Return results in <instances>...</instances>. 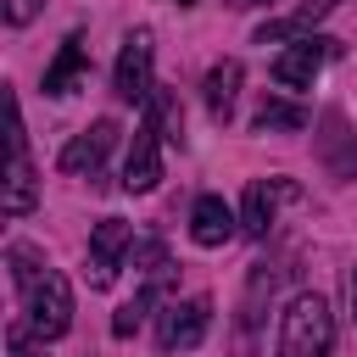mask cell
Segmentation results:
<instances>
[{
  "label": "cell",
  "instance_id": "cell-14",
  "mask_svg": "<svg viewBox=\"0 0 357 357\" xmlns=\"http://www.w3.org/2000/svg\"><path fill=\"white\" fill-rule=\"evenodd\" d=\"M234 95H240V61L229 56V61H218L206 73V112H212V123L234 117Z\"/></svg>",
  "mask_w": 357,
  "mask_h": 357
},
{
  "label": "cell",
  "instance_id": "cell-21",
  "mask_svg": "<svg viewBox=\"0 0 357 357\" xmlns=\"http://www.w3.org/2000/svg\"><path fill=\"white\" fill-rule=\"evenodd\" d=\"M351 312H357V268H351Z\"/></svg>",
  "mask_w": 357,
  "mask_h": 357
},
{
  "label": "cell",
  "instance_id": "cell-15",
  "mask_svg": "<svg viewBox=\"0 0 357 357\" xmlns=\"http://www.w3.org/2000/svg\"><path fill=\"white\" fill-rule=\"evenodd\" d=\"M307 128V112L290 106V100H262L257 106V134H301Z\"/></svg>",
  "mask_w": 357,
  "mask_h": 357
},
{
  "label": "cell",
  "instance_id": "cell-23",
  "mask_svg": "<svg viewBox=\"0 0 357 357\" xmlns=\"http://www.w3.org/2000/svg\"><path fill=\"white\" fill-rule=\"evenodd\" d=\"M173 6H195V0H173Z\"/></svg>",
  "mask_w": 357,
  "mask_h": 357
},
{
  "label": "cell",
  "instance_id": "cell-2",
  "mask_svg": "<svg viewBox=\"0 0 357 357\" xmlns=\"http://www.w3.org/2000/svg\"><path fill=\"white\" fill-rule=\"evenodd\" d=\"M335 351V312L318 290L290 296L279 318V357H329Z\"/></svg>",
  "mask_w": 357,
  "mask_h": 357
},
{
  "label": "cell",
  "instance_id": "cell-10",
  "mask_svg": "<svg viewBox=\"0 0 357 357\" xmlns=\"http://www.w3.org/2000/svg\"><path fill=\"white\" fill-rule=\"evenodd\" d=\"M318 156H324V167H329V178H357V134L346 128V112L340 106H329L324 112V123H318Z\"/></svg>",
  "mask_w": 357,
  "mask_h": 357
},
{
  "label": "cell",
  "instance_id": "cell-13",
  "mask_svg": "<svg viewBox=\"0 0 357 357\" xmlns=\"http://www.w3.org/2000/svg\"><path fill=\"white\" fill-rule=\"evenodd\" d=\"M84 84V33H67L56 61L45 67V95H73Z\"/></svg>",
  "mask_w": 357,
  "mask_h": 357
},
{
  "label": "cell",
  "instance_id": "cell-11",
  "mask_svg": "<svg viewBox=\"0 0 357 357\" xmlns=\"http://www.w3.org/2000/svg\"><path fill=\"white\" fill-rule=\"evenodd\" d=\"M234 234H240V212H234L223 195H201V201L190 206V240H195V245L218 251V245H229Z\"/></svg>",
  "mask_w": 357,
  "mask_h": 357
},
{
  "label": "cell",
  "instance_id": "cell-7",
  "mask_svg": "<svg viewBox=\"0 0 357 357\" xmlns=\"http://www.w3.org/2000/svg\"><path fill=\"white\" fill-rule=\"evenodd\" d=\"M156 184H162V134L151 123H139L134 139H128V156H123V190L128 195H151Z\"/></svg>",
  "mask_w": 357,
  "mask_h": 357
},
{
  "label": "cell",
  "instance_id": "cell-3",
  "mask_svg": "<svg viewBox=\"0 0 357 357\" xmlns=\"http://www.w3.org/2000/svg\"><path fill=\"white\" fill-rule=\"evenodd\" d=\"M212 329V296H184V301H167L162 318H156V340L162 351H195Z\"/></svg>",
  "mask_w": 357,
  "mask_h": 357
},
{
  "label": "cell",
  "instance_id": "cell-8",
  "mask_svg": "<svg viewBox=\"0 0 357 357\" xmlns=\"http://www.w3.org/2000/svg\"><path fill=\"white\" fill-rule=\"evenodd\" d=\"M335 56V39H318V33H301L290 50H279L273 56V78L284 84V89H307L312 78H318V67Z\"/></svg>",
  "mask_w": 357,
  "mask_h": 357
},
{
  "label": "cell",
  "instance_id": "cell-20",
  "mask_svg": "<svg viewBox=\"0 0 357 357\" xmlns=\"http://www.w3.org/2000/svg\"><path fill=\"white\" fill-rule=\"evenodd\" d=\"M39 6H45V0H6V22H11V28H28V22L39 17Z\"/></svg>",
  "mask_w": 357,
  "mask_h": 357
},
{
  "label": "cell",
  "instance_id": "cell-18",
  "mask_svg": "<svg viewBox=\"0 0 357 357\" xmlns=\"http://www.w3.org/2000/svg\"><path fill=\"white\" fill-rule=\"evenodd\" d=\"M139 324H145V307H134V301H128V307H117V318H112V335H117V340H128Z\"/></svg>",
  "mask_w": 357,
  "mask_h": 357
},
{
  "label": "cell",
  "instance_id": "cell-1",
  "mask_svg": "<svg viewBox=\"0 0 357 357\" xmlns=\"http://www.w3.org/2000/svg\"><path fill=\"white\" fill-rule=\"evenodd\" d=\"M6 262H11V279H17L22 312H28V329L39 340H61L73 329V290H67L61 268H50L33 245H11Z\"/></svg>",
  "mask_w": 357,
  "mask_h": 357
},
{
  "label": "cell",
  "instance_id": "cell-16",
  "mask_svg": "<svg viewBox=\"0 0 357 357\" xmlns=\"http://www.w3.org/2000/svg\"><path fill=\"white\" fill-rule=\"evenodd\" d=\"M151 112H145V123L162 134V139H184V112H178V100L167 95V89H151V100H145Z\"/></svg>",
  "mask_w": 357,
  "mask_h": 357
},
{
  "label": "cell",
  "instance_id": "cell-17",
  "mask_svg": "<svg viewBox=\"0 0 357 357\" xmlns=\"http://www.w3.org/2000/svg\"><path fill=\"white\" fill-rule=\"evenodd\" d=\"M6 351H11V357H50V351L28 335V324H11V329H6Z\"/></svg>",
  "mask_w": 357,
  "mask_h": 357
},
{
  "label": "cell",
  "instance_id": "cell-4",
  "mask_svg": "<svg viewBox=\"0 0 357 357\" xmlns=\"http://www.w3.org/2000/svg\"><path fill=\"white\" fill-rule=\"evenodd\" d=\"M123 251H134V229H128L123 218L95 223V234H89V262H84L89 290H112V279H117V268H123Z\"/></svg>",
  "mask_w": 357,
  "mask_h": 357
},
{
  "label": "cell",
  "instance_id": "cell-9",
  "mask_svg": "<svg viewBox=\"0 0 357 357\" xmlns=\"http://www.w3.org/2000/svg\"><path fill=\"white\" fill-rule=\"evenodd\" d=\"M11 167H6V212L11 218H22V212H33V162H28V134H22V112H17V100H11Z\"/></svg>",
  "mask_w": 357,
  "mask_h": 357
},
{
  "label": "cell",
  "instance_id": "cell-6",
  "mask_svg": "<svg viewBox=\"0 0 357 357\" xmlns=\"http://www.w3.org/2000/svg\"><path fill=\"white\" fill-rule=\"evenodd\" d=\"M112 145H117V123H112V117H95L84 134H73V139L61 145V173H73V178H95L100 162L112 156Z\"/></svg>",
  "mask_w": 357,
  "mask_h": 357
},
{
  "label": "cell",
  "instance_id": "cell-19",
  "mask_svg": "<svg viewBox=\"0 0 357 357\" xmlns=\"http://www.w3.org/2000/svg\"><path fill=\"white\" fill-rule=\"evenodd\" d=\"M335 6H340V0H301V6H296V28L307 33V22H318V17H329Z\"/></svg>",
  "mask_w": 357,
  "mask_h": 357
},
{
  "label": "cell",
  "instance_id": "cell-12",
  "mask_svg": "<svg viewBox=\"0 0 357 357\" xmlns=\"http://www.w3.org/2000/svg\"><path fill=\"white\" fill-rule=\"evenodd\" d=\"M279 190H284V184H273V178H251V184H245V201H240V234L268 240L273 212H279Z\"/></svg>",
  "mask_w": 357,
  "mask_h": 357
},
{
  "label": "cell",
  "instance_id": "cell-5",
  "mask_svg": "<svg viewBox=\"0 0 357 357\" xmlns=\"http://www.w3.org/2000/svg\"><path fill=\"white\" fill-rule=\"evenodd\" d=\"M151 61H156V45H151V28H134L117 50V67H112V89L123 100H151Z\"/></svg>",
  "mask_w": 357,
  "mask_h": 357
},
{
  "label": "cell",
  "instance_id": "cell-22",
  "mask_svg": "<svg viewBox=\"0 0 357 357\" xmlns=\"http://www.w3.org/2000/svg\"><path fill=\"white\" fill-rule=\"evenodd\" d=\"M229 6H262V0H229Z\"/></svg>",
  "mask_w": 357,
  "mask_h": 357
}]
</instances>
